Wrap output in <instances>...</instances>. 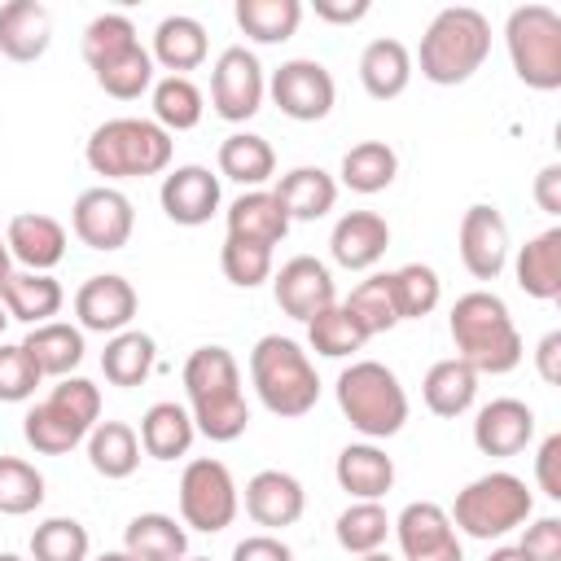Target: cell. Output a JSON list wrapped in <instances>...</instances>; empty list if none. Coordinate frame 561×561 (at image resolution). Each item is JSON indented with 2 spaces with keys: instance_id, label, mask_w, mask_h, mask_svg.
<instances>
[{
  "instance_id": "1",
  "label": "cell",
  "mask_w": 561,
  "mask_h": 561,
  "mask_svg": "<svg viewBox=\"0 0 561 561\" xmlns=\"http://www.w3.org/2000/svg\"><path fill=\"white\" fill-rule=\"evenodd\" d=\"M184 394H188V416L197 434L210 443H232L250 425V403L241 390V368L228 346H197L184 359Z\"/></svg>"
},
{
  "instance_id": "2",
  "label": "cell",
  "mask_w": 561,
  "mask_h": 561,
  "mask_svg": "<svg viewBox=\"0 0 561 561\" xmlns=\"http://www.w3.org/2000/svg\"><path fill=\"white\" fill-rule=\"evenodd\" d=\"M447 329H451V346H456V359H465L478 377L491 373V377H504L522 364L526 346H522V333L508 316V302L491 289H469L451 302V316H447Z\"/></svg>"
},
{
  "instance_id": "3",
  "label": "cell",
  "mask_w": 561,
  "mask_h": 561,
  "mask_svg": "<svg viewBox=\"0 0 561 561\" xmlns=\"http://www.w3.org/2000/svg\"><path fill=\"white\" fill-rule=\"evenodd\" d=\"M486 53H491V22L478 9H469V4L438 9L421 35V48H416L421 79H430L438 88L469 83L482 70Z\"/></svg>"
},
{
  "instance_id": "4",
  "label": "cell",
  "mask_w": 561,
  "mask_h": 561,
  "mask_svg": "<svg viewBox=\"0 0 561 561\" xmlns=\"http://www.w3.org/2000/svg\"><path fill=\"white\" fill-rule=\"evenodd\" d=\"M83 61L96 88L114 101H136L153 88V57L127 13H96L83 26Z\"/></svg>"
},
{
  "instance_id": "5",
  "label": "cell",
  "mask_w": 561,
  "mask_h": 561,
  "mask_svg": "<svg viewBox=\"0 0 561 561\" xmlns=\"http://www.w3.org/2000/svg\"><path fill=\"white\" fill-rule=\"evenodd\" d=\"M171 153H175L171 131H162L153 118H131V114L105 118L83 140V162L92 167V175H105V180L158 175L171 167Z\"/></svg>"
},
{
  "instance_id": "6",
  "label": "cell",
  "mask_w": 561,
  "mask_h": 561,
  "mask_svg": "<svg viewBox=\"0 0 561 561\" xmlns=\"http://www.w3.org/2000/svg\"><path fill=\"white\" fill-rule=\"evenodd\" d=\"M250 381H254L259 403L272 416H280V421L307 416L320 403L316 364L307 359V351L294 337H280V333H263L254 342V351H250Z\"/></svg>"
},
{
  "instance_id": "7",
  "label": "cell",
  "mask_w": 561,
  "mask_h": 561,
  "mask_svg": "<svg viewBox=\"0 0 561 561\" xmlns=\"http://www.w3.org/2000/svg\"><path fill=\"white\" fill-rule=\"evenodd\" d=\"M333 394L351 430H359L368 443L394 438L408 425V390L394 377V368H386L381 359H351L337 373Z\"/></svg>"
},
{
  "instance_id": "8",
  "label": "cell",
  "mask_w": 561,
  "mask_h": 561,
  "mask_svg": "<svg viewBox=\"0 0 561 561\" xmlns=\"http://www.w3.org/2000/svg\"><path fill=\"white\" fill-rule=\"evenodd\" d=\"M96 421H101V386L88 377H61L48 390V399L22 416V438L39 456H66L92 434Z\"/></svg>"
},
{
  "instance_id": "9",
  "label": "cell",
  "mask_w": 561,
  "mask_h": 561,
  "mask_svg": "<svg viewBox=\"0 0 561 561\" xmlns=\"http://www.w3.org/2000/svg\"><path fill=\"white\" fill-rule=\"evenodd\" d=\"M535 513V495L526 486V478L508 473V469H491L482 478H473L465 491H456L451 504V526L456 535L469 539H504L508 530L526 526Z\"/></svg>"
},
{
  "instance_id": "10",
  "label": "cell",
  "mask_w": 561,
  "mask_h": 561,
  "mask_svg": "<svg viewBox=\"0 0 561 561\" xmlns=\"http://www.w3.org/2000/svg\"><path fill=\"white\" fill-rule=\"evenodd\" d=\"M513 75L535 92L561 88V13L548 4H517L504 22Z\"/></svg>"
},
{
  "instance_id": "11",
  "label": "cell",
  "mask_w": 561,
  "mask_h": 561,
  "mask_svg": "<svg viewBox=\"0 0 561 561\" xmlns=\"http://www.w3.org/2000/svg\"><path fill=\"white\" fill-rule=\"evenodd\" d=\"M237 508H241V495H237V482L224 460L197 456L184 465V473H180V522L184 526H193L202 535H219L232 526Z\"/></svg>"
},
{
  "instance_id": "12",
  "label": "cell",
  "mask_w": 561,
  "mask_h": 561,
  "mask_svg": "<svg viewBox=\"0 0 561 561\" xmlns=\"http://www.w3.org/2000/svg\"><path fill=\"white\" fill-rule=\"evenodd\" d=\"M267 96L276 101V110L294 123H320L329 118L333 101H337V83L329 75L324 61L316 57H289L272 70L267 79Z\"/></svg>"
},
{
  "instance_id": "13",
  "label": "cell",
  "mask_w": 561,
  "mask_h": 561,
  "mask_svg": "<svg viewBox=\"0 0 561 561\" xmlns=\"http://www.w3.org/2000/svg\"><path fill=\"white\" fill-rule=\"evenodd\" d=\"M263 96H267V79L259 57L245 44L224 48L210 66V110L224 123H245L263 110Z\"/></svg>"
},
{
  "instance_id": "14",
  "label": "cell",
  "mask_w": 561,
  "mask_h": 561,
  "mask_svg": "<svg viewBox=\"0 0 561 561\" xmlns=\"http://www.w3.org/2000/svg\"><path fill=\"white\" fill-rule=\"evenodd\" d=\"M70 228L75 237L88 245V250H123L131 241V228H136V210H131V197L118 193L114 184H96V188H83L70 206Z\"/></svg>"
},
{
  "instance_id": "15",
  "label": "cell",
  "mask_w": 561,
  "mask_h": 561,
  "mask_svg": "<svg viewBox=\"0 0 561 561\" xmlns=\"http://www.w3.org/2000/svg\"><path fill=\"white\" fill-rule=\"evenodd\" d=\"M390 530L399 539L403 561H465L460 535L447 508L434 500H412L399 517H390Z\"/></svg>"
},
{
  "instance_id": "16",
  "label": "cell",
  "mask_w": 561,
  "mask_h": 561,
  "mask_svg": "<svg viewBox=\"0 0 561 561\" xmlns=\"http://www.w3.org/2000/svg\"><path fill=\"white\" fill-rule=\"evenodd\" d=\"M456 241H460V263H465V272L473 280H495L508 267V250H513L508 219L491 202H478V206H469L460 215Z\"/></svg>"
},
{
  "instance_id": "17",
  "label": "cell",
  "mask_w": 561,
  "mask_h": 561,
  "mask_svg": "<svg viewBox=\"0 0 561 561\" xmlns=\"http://www.w3.org/2000/svg\"><path fill=\"white\" fill-rule=\"evenodd\" d=\"M272 298L289 320H311L324 307L337 302V285L329 263H320L316 254H294L289 263H280V272L272 276Z\"/></svg>"
},
{
  "instance_id": "18",
  "label": "cell",
  "mask_w": 561,
  "mask_h": 561,
  "mask_svg": "<svg viewBox=\"0 0 561 561\" xmlns=\"http://www.w3.org/2000/svg\"><path fill=\"white\" fill-rule=\"evenodd\" d=\"M136 307H140V298H136L131 280L118 272H96L75 289V316H79L83 333H110L114 337V333L131 329Z\"/></svg>"
},
{
  "instance_id": "19",
  "label": "cell",
  "mask_w": 561,
  "mask_h": 561,
  "mask_svg": "<svg viewBox=\"0 0 561 561\" xmlns=\"http://www.w3.org/2000/svg\"><path fill=\"white\" fill-rule=\"evenodd\" d=\"M158 202H162V215L180 228H202L210 224V215L219 210V175L210 167H197V162H184L175 171L162 175V188H158Z\"/></svg>"
},
{
  "instance_id": "20",
  "label": "cell",
  "mask_w": 561,
  "mask_h": 561,
  "mask_svg": "<svg viewBox=\"0 0 561 561\" xmlns=\"http://www.w3.org/2000/svg\"><path fill=\"white\" fill-rule=\"evenodd\" d=\"M530 438H535V412H530V403H522L513 394H500V399L482 403L478 416H473V447L482 456L508 460V456L526 451Z\"/></svg>"
},
{
  "instance_id": "21",
  "label": "cell",
  "mask_w": 561,
  "mask_h": 561,
  "mask_svg": "<svg viewBox=\"0 0 561 561\" xmlns=\"http://www.w3.org/2000/svg\"><path fill=\"white\" fill-rule=\"evenodd\" d=\"M4 245H9V259L22 263V272H53L66 259V228L53 215L22 210L9 219Z\"/></svg>"
},
{
  "instance_id": "22",
  "label": "cell",
  "mask_w": 561,
  "mask_h": 561,
  "mask_svg": "<svg viewBox=\"0 0 561 561\" xmlns=\"http://www.w3.org/2000/svg\"><path fill=\"white\" fill-rule=\"evenodd\" d=\"M390 245V224L377 210H346L329 232V254L346 272H368Z\"/></svg>"
},
{
  "instance_id": "23",
  "label": "cell",
  "mask_w": 561,
  "mask_h": 561,
  "mask_svg": "<svg viewBox=\"0 0 561 561\" xmlns=\"http://www.w3.org/2000/svg\"><path fill=\"white\" fill-rule=\"evenodd\" d=\"M302 508H307V491L285 469H259L245 482V513H250L254 526L285 530V526H294L302 517Z\"/></svg>"
},
{
  "instance_id": "24",
  "label": "cell",
  "mask_w": 561,
  "mask_h": 561,
  "mask_svg": "<svg viewBox=\"0 0 561 561\" xmlns=\"http://www.w3.org/2000/svg\"><path fill=\"white\" fill-rule=\"evenodd\" d=\"M48 44H53V18L39 0L0 4V57L26 66V61H39Z\"/></svg>"
},
{
  "instance_id": "25",
  "label": "cell",
  "mask_w": 561,
  "mask_h": 561,
  "mask_svg": "<svg viewBox=\"0 0 561 561\" xmlns=\"http://www.w3.org/2000/svg\"><path fill=\"white\" fill-rule=\"evenodd\" d=\"M513 276L517 289L535 302H557L561 298V228H543L535 232L517 259H513Z\"/></svg>"
},
{
  "instance_id": "26",
  "label": "cell",
  "mask_w": 561,
  "mask_h": 561,
  "mask_svg": "<svg viewBox=\"0 0 561 561\" xmlns=\"http://www.w3.org/2000/svg\"><path fill=\"white\" fill-rule=\"evenodd\" d=\"M272 197L280 202V210L289 215V224H316L337 206V180L324 167H294L276 180Z\"/></svg>"
},
{
  "instance_id": "27",
  "label": "cell",
  "mask_w": 561,
  "mask_h": 561,
  "mask_svg": "<svg viewBox=\"0 0 561 561\" xmlns=\"http://www.w3.org/2000/svg\"><path fill=\"white\" fill-rule=\"evenodd\" d=\"M66 302V289L57 276L48 272H9L0 280V307L9 311V320H22V324H48Z\"/></svg>"
},
{
  "instance_id": "28",
  "label": "cell",
  "mask_w": 561,
  "mask_h": 561,
  "mask_svg": "<svg viewBox=\"0 0 561 561\" xmlns=\"http://www.w3.org/2000/svg\"><path fill=\"white\" fill-rule=\"evenodd\" d=\"M228 237L237 241H254V245H280L289 232V215L280 210V202L272 197V188H245L228 210H224Z\"/></svg>"
},
{
  "instance_id": "29",
  "label": "cell",
  "mask_w": 561,
  "mask_h": 561,
  "mask_svg": "<svg viewBox=\"0 0 561 561\" xmlns=\"http://www.w3.org/2000/svg\"><path fill=\"white\" fill-rule=\"evenodd\" d=\"M333 478L351 500H381L394 486V460L377 443H346L333 460Z\"/></svg>"
},
{
  "instance_id": "30",
  "label": "cell",
  "mask_w": 561,
  "mask_h": 561,
  "mask_svg": "<svg viewBox=\"0 0 561 561\" xmlns=\"http://www.w3.org/2000/svg\"><path fill=\"white\" fill-rule=\"evenodd\" d=\"M22 351L31 355V364L39 368V377H75V368L83 364V329L79 324H66V320H48V324H35L26 337H22Z\"/></svg>"
},
{
  "instance_id": "31",
  "label": "cell",
  "mask_w": 561,
  "mask_h": 561,
  "mask_svg": "<svg viewBox=\"0 0 561 561\" xmlns=\"http://www.w3.org/2000/svg\"><path fill=\"white\" fill-rule=\"evenodd\" d=\"M136 438H140V451L145 456H153V460H180V456H188V447L197 438V425H193V416H188L184 403L162 399V403L145 408Z\"/></svg>"
},
{
  "instance_id": "32",
  "label": "cell",
  "mask_w": 561,
  "mask_h": 561,
  "mask_svg": "<svg viewBox=\"0 0 561 561\" xmlns=\"http://www.w3.org/2000/svg\"><path fill=\"white\" fill-rule=\"evenodd\" d=\"M206 53H210V44H206V26H202L197 18L171 13V18H162V22L153 26V48H149V57H153L162 70H171V75L197 70V66L206 61Z\"/></svg>"
},
{
  "instance_id": "33",
  "label": "cell",
  "mask_w": 561,
  "mask_h": 561,
  "mask_svg": "<svg viewBox=\"0 0 561 561\" xmlns=\"http://www.w3.org/2000/svg\"><path fill=\"white\" fill-rule=\"evenodd\" d=\"M359 83L373 101H394L412 83V53L399 39H373L359 53Z\"/></svg>"
},
{
  "instance_id": "34",
  "label": "cell",
  "mask_w": 561,
  "mask_h": 561,
  "mask_svg": "<svg viewBox=\"0 0 561 561\" xmlns=\"http://www.w3.org/2000/svg\"><path fill=\"white\" fill-rule=\"evenodd\" d=\"M421 399H425V408L434 412V416H443V421H456V416H465L469 408H473V399H478V373L465 364V359H438V364H430V373H425V381H421Z\"/></svg>"
},
{
  "instance_id": "35",
  "label": "cell",
  "mask_w": 561,
  "mask_h": 561,
  "mask_svg": "<svg viewBox=\"0 0 561 561\" xmlns=\"http://www.w3.org/2000/svg\"><path fill=\"white\" fill-rule=\"evenodd\" d=\"M123 548L136 561H184L188 557V530L171 513H136L123 530Z\"/></svg>"
},
{
  "instance_id": "36",
  "label": "cell",
  "mask_w": 561,
  "mask_h": 561,
  "mask_svg": "<svg viewBox=\"0 0 561 561\" xmlns=\"http://www.w3.org/2000/svg\"><path fill=\"white\" fill-rule=\"evenodd\" d=\"M153 364H158V342H153L145 329H123V333H114V337L105 342V351H101V373H105V381H110V386H123V390L145 386L149 373H153Z\"/></svg>"
},
{
  "instance_id": "37",
  "label": "cell",
  "mask_w": 561,
  "mask_h": 561,
  "mask_svg": "<svg viewBox=\"0 0 561 561\" xmlns=\"http://www.w3.org/2000/svg\"><path fill=\"white\" fill-rule=\"evenodd\" d=\"M83 443H88V465L110 482L131 478L140 465V438L127 421H96Z\"/></svg>"
},
{
  "instance_id": "38",
  "label": "cell",
  "mask_w": 561,
  "mask_h": 561,
  "mask_svg": "<svg viewBox=\"0 0 561 561\" xmlns=\"http://www.w3.org/2000/svg\"><path fill=\"white\" fill-rule=\"evenodd\" d=\"M219 175L241 188H263L276 175V149L254 131H232L219 145Z\"/></svg>"
},
{
  "instance_id": "39",
  "label": "cell",
  "mask_w": 561,
  "mask_h": 561,
  "mask_svg": "<svg viewBox=\"0 0 561 561\" xmlns=\"http://www.w3.org/2000/svg\"><path fill=\"white\" fill-rule=\"evenodd\" d=\"M342 184L351 188V193H364V197H373V193H381V188H390L394 184V175H399V153L386 145V140H359V145H351L346 153H342Z\"/></svg>"
},
{
  "instance_id": "40",
  "label": "cell",
  "mask_w": 561,
  "mask_h": 561,
  "mask_svg": "<svg viewBox=\"0 0 561 561\" xmlns=\"http://www.w3.org/2000/svg\"><path fill=\"white\" fill-rule=\"evenodd\" d=\"M232 18H237L245 39H254V44H285L298 31V22H302V4L298 0H237Z\"/></svg>"
},
{
  "instance_id": "41",
  "label": "cell",
  "mask_w": 561,
  "mask_h": 561,
  "mask_svg": "<svg viewBox=\"0 0 561 561\" xmlns=\"http://www.w3.org/2000/svg\"><path fill=\"white\" fill-rule=\"evenodd\" d=\"M342 311L351 316V324H355L364 337L390 333V329L399 324V311H394V298H390V272H373V276H364V280L346 294Z\"/></svg>"
},
{
  "instance_id": "42",
  "label": "cell",
  "mask_w": 561,
  "mask_h": 561,
  "mask_svg": "<svg viewBox=\"0 0 561 561\" xmlns=\"http://www.w3.org/2000/svg\"><path fill=\"white\" fill-rule=\"evenodd\" d=\"M206 114V96L188 75H167L153 83V123L162 131H193Z\"/></svg>"
},
{
  "instance_id": "43",
  "label": "cell",
  "mask_w": 561,
  "mask_h": 561,
  "mask_svg": "<svg viewBox=\"0 0 561 561\" xmlns=\"http://www.w3.org/2000/svg\"><path fill=\"white\" fill-rule=\"evenodd\" d=\"M333 535L342 543V552L351 557H368V552H381L386 535H390V513L381 508V500H355L337 513L333 522Z\"/></svg>"
},
{
  "instance_id": "44",
  "label": "cell",
  "mask_w": 561,
  "mask_h": 561,
  "mask_svg": "<svg viewBox=\"0 0 561 561\" xmlns=\"http://www.w3.org/2000/svg\"><path fill=\"white\" fill-rule=\"evenodd\" d=\"M390 298L399 320H425L443 298V280L430 263H403L390 272Z\"/></svg>"
},
{
  "instance_id": "45",
  "label": "cell",
  "mask_w": 561,
  "mask_h": 561,
  "mask_svg": "<svg viewBox=\"0 0 561 561\" xmlns=\"http://www.w3.org/2000/svg\"><path fill=\"white\" fill-rule=\"evenodd\" d=\"M92 539L75 517H48L31 530V561H88Z\"/></svg>"
},
{
  "instance_id": "46",
  "label": "cell",
  "mask_w": 561,
  "mask_h": 561,
  "mask_svg": "<svg viewBox=\"0 0 561 561\" xmlns=\"http://www.w3.org/2000/svg\"><path fill=\"white\" fill-rule=\"evenodd\" d=\"M44 504V473L22 456H0V517H26Z\"/></svg>"
},
{
  "instance_id": "47",
  "label": "cell",
  "mask_w": 561,
  "mask_h": 561,
  "mask_svg": "<svg viewBox=\"0 0 561 561\" xmlns=\"http://www.w3.org/2000/svg\"><path fill=\"white\" fill-rule=\"evenodd\" d=\"M307 342H311V351L324 355V359H346V355L364 351L368 337L351 324V316L342 311V302H333V307H324L320 316L307 320Z\"/></svg>"
},
{
  "instance_id": "48",
  "label": "cell",
  "mask_w": 561,
  "mask_h": 561,
  "mask_svg": "<svg viewBox=\"0 0 561 561\" xmlns=\"http://www.w3.org/2000/svg\"><path fill=\"white\" fill-rule=\"evenodd\" d=\"M219 267H224V276H228L237 289H254V285L272 280V250H267V245H254V241L224 237V245H219Z\"/></svg>"
},
{
  "instance_id": "49",
  "label": "cell",
  "mask_w": 561,
  "mask_h": 561,
  "mask_svg": "<svg viewBox=\"0 0 561 561\" xmlns=\"http://www.w3.org/2000/svg\"><path fill=\"white\" fill-rule=\"evenodd\" d=\"M39 381L44 377L22 351V342H0V403H26Z\"/></svg>"
},
{
  "instance_id": "50",
  "label": "cell",
  "mask_w": 561,
  "mask_h": 561,
  "mask_svg": "<svg viewBox=\"0 0 561 561\" xmlns=\"http://www.w3.org/2000/svg\"><path fill=\"white\" fill-rule=\"evenodd\" d=\"M517 548H522L530 561H561V517H539V522H530Z\"/></svg>"
},
{
  "instance_id": "51",
  "label": "cell",
  "mask_w": 561,
  "mask_h": 561,
  "mask_svg": "<svg viewBox=\"0 0 561 561\" xmlns=\"http://www.w3.org/2000/svg\"><path fill=\"white\" fill-rule=\"evenodd\" d=\"M535 482L548 500H561V434H548L535 451Z\"/></svg>"
},
{
  "instance_id": "52",
  "label": "cell",
  "mask_w": 561,
  "mask_h": 561,
  "mask_svg": "<svg viewBox=\"0 0 561 561\" xmlns=\"http://www.w3.org/2000/svg\"><path fill=\"white\" fill-rule=\"evenodd\" d=\"M232 561H294V548L276 535H245L232 548Z\"/></svg>"
},
{
  "instance_id": "53",
  "label": "cell",
  "mask_w": 561,
  "mask_h": 561,
  "mask_svg": "<svg viewBox=\"0 0 561 561\" xmlns=\"http://www.w3.org/2000/svg\"><path fill=\"white\" fill-rule=\"evenodd\" d=\"M311 9H316L320 22H333V26H355V22H364V18L373 13L368 0H351V4H346V0H342V4H337V0H316Z\"/></svg>"
},
{
  "instance_id": "54",
  "label": "cell",
  "mask_w": 561,
  "mask_h": 561,
  "mask_svg": "<svg viewBox=\"0 0 561 561\" xmlns=\"http://www.w3.org/2000/svg\"><path fill=\"white\" fill-rule=\"evenodd\" d=\"M535 202L543 215H561V162H548L539 175H535Z\"/></svg>"
},
{
  "instance_id": "55",
  "label": "cell",
  "mask_w": 561,
  "mask_h": 561,
  "mask_svg": "<svg viewBox=\"0 0 561 561\" xmlns=\"http://www.w3.org/2000/svg\"><path fill=\"white\" fill-rule=\"evenodd\" d=\"M535 368H539V377H543L548 386L561 381V333H557V329L539 337V346H535Z\"/></svg>"
},
{
  "instance_id": "56",
  "label": "cell",
  "mask_w": 561,
  "mask_h": 561,
  "mask_svg": "<svg viewBox=\"0 0 561 561\" xmlns=\"http://www.w3.org/2000/svg\"><path fill=\"white\" fill-rule=\"evenodd\" d=\"M486 561H530V557H526V552H522L517 543H504V548H495V552H491Z\"/></svg>"
},
{
  "instance_id": "57",
  "label": "cell",
  "mask_w": 561,
  "mask_h": 561,
  "mask_svg": "<svg viewBox=\"0 0 561 561\" xmlns=\"http://www.w3.org/2000/svg\"><path fill=\"white\" fill-rule=\"evenodd\" d=\"M13 272V259H9V245H4V232H0V280Z\"/></svg>"
},
{
  "instance_id": "58",
  "label": "cell",
  "mask_w": 561,
  "mask_h": 561,
  "mask_svg": "<svg viewBox=\"0 0 561 561\" xmlns=\"http://www.w3.org/2000/svg\"><path fill=\"white\" fill-rule=\"evenodd\" d=\"M96 561H136V557H131V552H127V548H118V552H101V557H96Z\"/></svg>"
},
{
  "instance_id": "59",
  "label": "cell",
  "mask_w": 561,
  "mask_h": 561,
  "mask_svg": "<svg viewBox=\"0 0 561 561\" xmlns=\"http://www.w3.org/2000/svg\"><path fill=\"white\" fill-rule=\"evenodd\" d=\"M355 561H390L386 552H368V557H355Z\"/></svg>"
},
{
  "instance_id": "60",
  "label": "cell",
  "mask_w": 561,
  "mask_h": 561,
  "mask_svg": "<svg viewBox=\"0 0 561 561\" xmlns=\"http://www.w3.org/2000/svg\"><path fill=\"white\" fill-rule=\"evenodd\" d=\"M0 561H26V557H18V552H0Z\"/></svg>"
},
{
  "instance_id": "61",
  "label": "cell",
  "mask_w": 561,
  "mask_h": 561,
  "mask_svg": "<svg viewBox=\"0 0 561 561\" xmlns=\"http://www.w3.org/2000/svg\"><path fill=\"white\" fill-rule=\"evenodd\" d=\"M4 320H9V311H4V307H0V333H4Z\"/></svg>"
},
{
  "instance_id": "62",
  "label": "cell",
  "mask_w": 561,
  "mask_h": 561,
  "mask_svg": "<svg viewBox=\"0 0 561 561\" xmlns=\"http://www.w3.org/2000/svg\"><path fill=\"white\" fill-rule=\"evenodd\" d=\"M184 561H210V557H184Z\"/></svg>"
}]
</instances>
